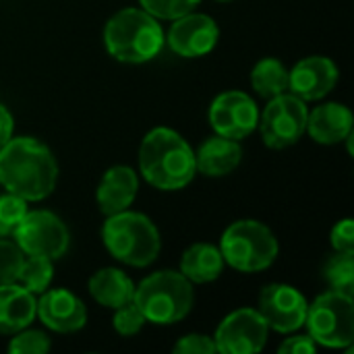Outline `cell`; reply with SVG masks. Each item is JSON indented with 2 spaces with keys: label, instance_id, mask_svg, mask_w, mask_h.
I'll use <instances>...</instances> for the list:
<instances>
[{
  "label": "cell",
  "instance_id": "obj_1",
  "mask_svg": "<svg viewBox=\"0 0 354 354\" xmlns=\"http://www.w3.org/2000/svg\"><path fill=\"white\" fill-rule=\"evenodd\" d=\"M58 180L52 151L33 137L8 139L0 147V185L25 201H41Z\"/></svg>",
  "mask_w": 354,
  "mask_h": 354
},
{
  "label": "cell",
  "instance_id": "obj_2",
  "mask_svg": "<svg viewBox=\"0 0 354 354\" xmlns=\"http://www.w3.org/2000/svg\"><path fill=\"white\" fill-rule=\"evenodd\" d=\"M139 170L151 187L160 191H178L187 187L197 172L195 151L172 129L158 127L141 141Z\"/></svg>",
  "mask_w": 354,
  "mask_h": 354
},
{
  "label": "cell",
  "instance_id": "obj_3",
  "mask_svg": "<svg viewBox=\"0 0 354 354\" xmlns=\"http://www.w3.org/2000/svg\"><path fill=\"white\" fill-rule=\"evenodd\" d=\"M104 44L112 58L129 64L147 62L164 46L162 25L143 8L118 10L104 29Z\"/></svg>",
  "mask_w": 354,
  "mask_h": 354
},
{
  "label": "cell",
  "instance_id": "obj_4",
  "mask_svg": "<svg viewBox=\"0 0 354 354\" xmlns=\"http://www.w3.org/2000/svg\"><path fill=\"white\" fill-rule=\"evenodd\" d=\"M102 239L110 255L133 268H147L162 249V239L156 224L137 212H118L108 216Z\"/></svg>",
  "mask_w": 354,
  "mask_h": 354
},
{
  "label": "cell",
  "instance_id": "obj_5",
  "mask_svg": "<svg viewBox=\"0 0 354 354\" xmlns=\"http://www.w3.org/2000/svg\"><path fill=\"white\" fill-rule=\"evenodd\" d=\"M133 303L139 307L145 322L172 326L185 319L193 309V286L180 272L162 270L135 286Z\"/></svg>",
  "mask_w": 354,
  "mask_h": 354
},
{
  "label": "cell",
  "instance_id": "obj_6",
  "mask_svg": "<svg viewBox=\"0 0 354 354\" xmlns=\"http://www.w3.org/2000/svg\"><path fill=\"white\" fill-rule=\"evenodd\" d=\"M224 263L243 272L255 274L268 270L278 257V241L274 232L257 220H239L222 234Z\"/></svg>",
  "mask_w": 354,
  "mask_h": 354
},
{
  "label": "cell",
  "instance_id": "obj_7",
  "mask_svg": "<svg viewBox=\"0 0 354 354\" xmlns=\"http://www.w3.org/2000/svg\"><path fill=\"white\" fill-rule=\"evenodd\" d=\"M305 326L315 344L328 348H346L354 340L353 295L328 290L319 295L309 307Z\"/></svg>",
  "mask_w": 354,
  "mask_h": 354
},
{
  "label": "cell",
  "instance_id": "obj_8",
  "mask_svg": "<svg viewBox=\"0 0 354 354\" xmlns=\"http://www.w3.org/2000/svg\"><path fill=\"white\" fill-rule=\"evenodd\" d=\"M15 243L27 257L60 259L68 251V230L64 222L46 209L27 212L12 232Z\"/></svg>",
  "mask_w": 354,
  "mask_h": 354
},
{
  "label": "cell",
  "instance_id": "obj_9",
  "mask_svg": "<svg viewBox=\"0 0 354 354\" xmlns=\"http://www.w3.org/2000/svg\"><path fill=\"white\" fill-rule=\"evenodd\" d=\"M309 110L301 97L295 93H280L270 97L257 127L261 129V139L272 149H284L295 145L307 131Z\"/></svg>",
  "mask_w": 354,
  "mask_h": 354
},
{
  "label": "cell",
  "instance_id": "obj_10",
  "mask_svg": "<svg viewBox=\"0 0 354 354\" xmlns=\"http://www.w3.org/2000/svg\"><path fill=\"white\" fill-rule=\"evenodd\" d=\"M268 324L257 309L232 311L216 330V351L224 354H253L263 351L268 342Z\"/></svg>",
  "mask_w": 354,
  "mask_h": 354
},
{
  "label": "cell",
  "instance_id": "obj_11",
  "mask_svg": "<svg viewBox=\"0 0 354 354\" xmlns=\"http://www.w3.org/2000/svg\"><path fill=\"white\" fill-rule=\"evenodd\" d=\"M307 299L288 284H270L259 295V315L266 319L268 328L290 334L305 326L307 317Z\"/></svg>",
  "mask_w": 354,
  "mask_h": 354
},
{
  "label": "cell",
  "instance_id": "obj_12",
  "mask_svg": "<svg viewBox=\"0 0 354 354\" xmlns=\"http://www.w3.org/2000/svg\"><path fill=\"white\" fill-rule=\"evenodd\" d=\"M209 122L218 135L239 141L257 129L259 108L251 95L243 91H226L212 102Z\"/></svg>",
  "mask_w": 354,
  "mask_h": 354
},
{
  "label": "cell",
  "instance_id": "obj_13",
  "mask_svg": "<svg viewBox=\"0 0 354 354\" xmlns=\"http://www.w3.org/2000/svg\"><path fill=\"white\" fill-rule=\"evenodd\" d=\"M218 35L220 29L212 17L191 10L174 19L168 31V46L183 58H199L214 50Z\"/></svg>",
  "mask_w": 354,
  "mask_h": 354
},
{
  "label": "cell",
  "instance_id": "obj_14",
  "mask_svg": "<svg viewBox=\"0 0 354 354\" xmlns=\"http://www.w3.org/2000/svg\"><path fill=\"white\" fill-rule=\"evenodd\" d=\"M338 66L326 56H309L288 73V89L303 102H315L328 95L338 83Z\"/></svg>",
  "mask_w": 354,
  "mask_h": 354
},
{
  "label": "cell",
  "instance_id": "obj_15",
  "mask_svg": "<svg viewBox=\"0 0 354 354\" xmlns=\"http://www.w3.org/2000/svg\"><path fill=\"white\" fill-rule=\"evenodd\" d=\"M35 315H39L46 328L58 334L77 332L87 322V309L83 301L64 288L44 290L37 301Z\"/></svg>",
  "mask_w": 354,
  "mask_h": 354
},
{
  "label": "cell",
  "instance_id": "obj_16",
  "mask_svg": "<svg viewBox=\"0 0 354 354\" xmlns=\"http://www.w3.org/2000/svg\"><path fill=\"white\" fill-rule=\"evenodd\" d=\"M139 191L137 172L129 166H112L97 187V205L104 216H114L129 209Z\"/></svg>",
  "mask_w": 354,
  "mask_h": 354
},
{
  "label": "cell",
  "instance_id": "obj_17",
  "mask_svg": "<svg viewBox=\"0 0 354 354\" xmlns=\"http://www.w3.org/2000/svg\"><path fill=\"white\" fill-rule=\"evenodd\" d=\"M307 131L322 145L346 141L353 137V112L344 104H324L307 116Z\"/></svg>",
  "mask_w": 354,
  "mask_h": 354
},
{
  "label": "cell",
  "instance_id": "obj_18",
  "mask_svg": "<svg viewBox=\"0 0 354 354\" xmlns=\"http://www.w3.org/2000/svg\"><path fill=\"white\" fill-rule=\"evenodd\" d=\"M35 297L21 284H0V334H17L35 319Z\"/></svg>",
  "mask_w": 354,
  "mask_h": 354
},
{
  "label": "cell",
  "instance_id": "obj_19",
  "mask_svg": "<svg viewBox=\"0 0 354 354\" xmlns=\"http://www.w3.org/2000/svg\"><path fill=\"white\" fill-rule=\"evenodd\" d=\"M243 160V147L236 139H228L222 135L205 139L199 151L195 153V166L205 176H226L230 174Z\"/></svg>",
  "mask_w": 354,
  "mask_h": 354
},
{
  "label": "cell",
  "instance_id": "obj_20",
  "mask_svg": "<svg viewBox=\"0 0 354 354\" xmlns=\"http://www.w3.org/2000/svg\"><path fill=\"white\" fill-rule=\"evenodd\" d=\"M89 292L102 307L118 309L133 301L135 284L124 272L116 268H104L89 278Z\"/></svg>",
  "mask_w": 354,
  "mask_h": 354
},
{
  "label": "cell",
  "instance_id": "obj_21",
  "mask_svg": "<svg viewBox=\"0 0 354 354\" xmlns=\"http://www.w3.org/2000/svg\"><path fill=\"white\" fill-rule=\"evenodd\" d=\"M224 272V257L222 251L207 243H197L189 247L180 259V274L195 284L214 282Z\"/></svg>",
  "mask_w": 354,
  "mask_h": 354
},
{
  "label": "cell",
  "instance_id": "obj_22",
  "mask_svg": "<svg viewBox=\"0 0 354 354\" xmlns=\"http://www.w3.org/2000/svg\"><path fill=\"white\" fill-rule=\"evenodd\" d=\"M251 85L261 97H276L288 91V71L276 58H263L251 71Z\"/></svg>",
  "mask_w": 354,
  "mask_h": 354
},
{
  "label": "cell",
  "instance_id": "obj_23",
  "mask_svg": "<svg viewBox=\"0 0 354 354\" xmlns=\"http://www.w3.org/2000/svg\"><path fill=\"white\" fill-rule=\"evenodd\" d=\"M52 278H54L52 259H46V257H27L23 261V268L19 272L17 282H21V286L27 288L31 295H41L44 290H48Z\"/></svg>",
  "mask_w": 354,
  "mask_h": 354
},
{
  "label": "cell",
  "instance_id": "obj_24",
  "mask_svg": "<svg viewBox=\"0 0 354 354\" xmlns=\"http://www.w3.org/2000/svg\"><path fill=\"white\" fill-rule=\"evenodd\" d=\"M324 276H326L328 284L332 286V290H340V292L353 295V290H354L353 253H340V251H336V255L326 263V268H324Z\"/></svg>",
  "mask_w": 354,
  "mask_h": 354
},
{
  "label": "cell",
  "instance_id": "obj_25",
  "mask_svg": "<svg viewBox=\"0 0 354 354\" xmlns=\"http://www.w3.org/2000/svg\"><path fill=\"white\" fill-rule=\"evenodd\" d=\"M27 214V201L19 195L6 193L0 195V236H8L15 232L19 222Z\"/></svg>",
  "mask_w": 354,
  "mask_h": 354
},
{
  "label": "cell",
  "instance_id": "obj_26",
  "mask_svg": "<svg viewBox=\"0 0 354 354\" xmlns=\"http://www.w3.org/2000/svg\"><path fill=\"white\" fill-rule=\"evenodd\" d=\"M23 261H25V257H23V251L19 249V245L0 236V284L17 282Z\"/></svg>",
  "mask_w": 354,
  "mask_h": 354
},
{
  "label": "cell",
  "instance_id": "obj_27",
  "mask_svg": "<svg viewBox=\"0 0 354 354\" xmlns=\"http://www.w3.org/2000/svg\"><path fill=\"white\" fill-rule=\"evenodd\" d=\"M143 10L153 15L156 19H178L191 12L201 0H139Z\"/></svg>",
  "mask_w": 354,
  "mask_h": 354
},
{
  "label": "cell",
  "instance_id": "obj_28",
  "mask_svg": "<svg viewBox=\"0 0 354 354\" xmlns=\"http://www.w3.org/2000/svg\"><path fill=\"white\" fill-rule=\"evenodd\" d=\"M48 351H50V338L37 330L17 332V336L8 344V353L12 354H44Z\"/></svg>",
  "mask_w": 354,
  "mask_h": 354
},
{
  "label": "cell",
  "instance_id": "obj_29",
  "mask_svg": "<svg viewBox=\"0 0 354 354\" xmlns=\"http://www.w3.org/2000/svg\"><path fill=\"white\" fill-rule=\"evenodd\" d=\"M114 330L120 334V336H135L137 332L143 330V326L147 324L143 313L139 311V307L131 301L122 307L116 309V315H114Z\"/></svg>",
  "mask_w": 354,
  "mask_h": 354
},
{
  "label": "cell",
  "instance_id": "obj_30",
  "mask_svg": "<svg viewBox=\"0 0 354 354\" xmlns=\"http://www.w3.org/2000/svg\"><path fill=\"white\" fill-rule=\"evenodd\" d=\"M174 354H214L216 351V342L214 338L209 336H203V334H189L185 338H180L174 348Z\"/></svg>",
  "mask_w": 354,
  "mask_h": 354
},
{
  "label": "cell",
  "instance_id": "obj_31",
  "mask_svg": "<svg viewBox=\"0 0 354 354\" xmlns=\"http://www.w3.org/2000/svg\"><path fill=\"white\" fill-rule=\"evenodd\" d=\"M332 247L340 253H354V222L351 218H344L334 226Z\"/></svg>",
  "mask_w": 354,
  "mask_h": 354
},
{
  "label": "cell",
  "instance_id": "obj_32",
  "mask_svg": "<svg viewBox=\"0 0 354 354\" xmlns=\"http://www.w3.org/2000/svg\"><path fill=\"white\" fill-rule=\"evenodd\" d=\"M315 348H317V344H315V340H313L311 336H290V338H286V340L280 344L278 353L280 354H313L315 353Z\"/></svg>",
  "mask_w": 354,
  "mask_h": 354
},
{
  "label": "cell",
  "instance_id": "obj_33",
  "mask_svg": "<svg viewBox=\"0 0 354 354\" xmlns=\"http://www.w3.org/2000/svg\"><path fill=\"white\" fill-rule=\"evenodd\" d=\"M12 129H15V122H12L10 112L4 106H0V147L12 137Z\"/></svg>",
  "mask_w": 354,
  "mask_h": 354
}]
</instances>
